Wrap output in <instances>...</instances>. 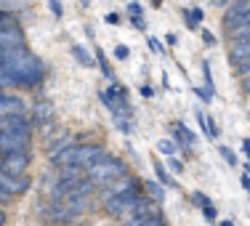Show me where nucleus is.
Segmentation results:
<instances>
[{
  "instance_id": "9b49d317",
  "label": "nucleus",
  "mask_w": 250,
  "mask_h": 226,
  "mask_svg": "<svg viewBox=\"0 0 250 226\" xmlns=\"http://www.w3.org/2000/svg\"><path fill=\"white\" fill-rule=\"evenodd\" d=\"M0 115H24V101L14 93L0 91Z\"/></svg>"
},
{
  "instance_id": "79ce46f5",
  "label": "nucleus",
  "mask_w": 250,
  "mask_h": 226,
  "mask_svg": "<svg viewBox=\"0 0 250 226\" xmlns=\"http://www.w3.org/2000/svg\"><path fill=\"white\" fill-rule=\"evenodd\" d=\"M192 200H194V202H197V205H202V202H205V197H202V194H200V192H194V194H192Z\"/></svg>"
},
{
  "instance_id": "20e7f679",
  "label": "nucleus",
  "mask_w": 250,
  "mask_h": 226,
  "mask_svg": "<svg viewBox=\"0 0 250 226\" xmlns=\"http://www.w3.org/2000/svg\"><path fill=\"white\" fill-rule=\"evenodd\" d=\"M27 165H29V152L16 149V152H8L0 157V173L19 176V173H27Z\"/></svg>"
},
{
  "instance_id": "0eeeda50",
  "label": "nucleus",
  "mask_w": 250,
  "mask_h": 226,
  "mask_svg": "<svg viewBox=\"0 0 250 226\" xmlns=\"http://www.w3.org/2000/svg\"><path fill=\"white\" fill-rule=\"evenodd\" d=\"M53 117H56V109H53L51 101H35L32 106V125H40V128H48L53 123Z\"/></svg>"
},
{
  "instance_id": "4be33fe9",
  "label": "nucleus",
  "mask_w": 250,
  "mask_h": 226,
  "mask_svg": "<svg viewBox=\"0 0 250 226\" xmlns=\"http://www.w3.org/2000/svg\"><path fill=\"white\" fill-rule=\"evenodd\" d=\"M176 133H178V139H184L187 144H194V133L187 125H176Z\"/></svg>"
},
{
  "instance_id": "ea45409f",
  "label": "nucleus",
  "mask_w": 250,
  "mask_h": 226,
  "mask_svg": "<svg viewBox=\"0 0 250 226\" xmlns=\"http://www.w3.org/2000/svg\"><path fill=\"white\" fill-rule=\"evenodd\" d=\"M133 24L139 27V29H144V27H146V24H144V19H141V16H133Z\"/></svg>"
},
{
  "instance_id": "5701e85b",
  "label": "nucleus",
  "mask_w": 250,
  "mask_h": 226,
  "mask_svg": "<svg viewBox=\"0 0 250 226\" xmlns=\"http://www.w3.org/2000/svg\"><path fill=\"white\" fill-rule=\"evenodd\" d=\"M141 226H165V221H163L160 213H154V216H144V218H141Z\"/></svg>"
},
{
  "instance_id": "f704fd0d",
  "label": "nucleus",
  "mask_w": 250,
  "mask_h": 226,
  "mask_svg": "<svg viewBox=\"0 0 250 226\" xmlns=\"http://www.w3.org/2000/svg\"><path fill=\"white\" fill-rule=\"evenodd\" d=\"M242 91L250 93V72H248V75H242Z\"/></svg>"
},
{
  "instance_id": "c85d7f7f",
  "label": "nucleus",
  "mask_w": 250,
  "mask_h": 226,
  "mask_svg": "<svg viewBox=\"0 0 250 226\" xmlns=\"http://www.w3.org/2000/svg\"><path fill=\"white\" fill-rule=\"evenodd\" d=\"M200 207H202V213H205V216H208V218H216V207H213V205H210V202H208V200H205V202H202V205H200Z\"/></svg>"
},
{
  "instance_id": "e433bc0d",
  "label": "nucleus",
  "mask_w": 250,
  "mask_h": 226,
  "mask_svg": "<svg viewBox=\"0 0 250 226\" xmlns=\"http://www.w3.org/2000/svg\"><path fill=\"white\" fill-rule=\"evenodd\" d=\"M11 197H14V194H11V192H5V186H0V202H8Z\"/></svg>"
},
{
  "instance_id": "dca6fc26",
  "label": "nucleus",
  "mask_w": 250,
  "mask_h": 226,
  "mask_svg": "<svg viewBox=\"0 0 250 226\" xmlns=\"http://www.w3.org/2000/svg\"><path fill=\"white\" fill-rule=\"evenodd\" d=\"M234 24H250V8L242 11V14L224 16V29H229V27H234Z\"/></svg>"
},
{
  "instance_id": "2eb2a0df",
  "label": "nucleus",
  "mask_w": 250,
  "mask_h": 226,
  "mask_svg": "<svg viewBox=\"0 0 250 226\" xmlns=\"http://www.w3.org/2000/svg\"><path fill=\"white\" fill-rule=\"evenodd\" d=\"M72 56L77 59V64H80V67H88V69H91L93 64H96V62L91 59V53L83 48V45H72Z\"/></svg>"
},
{
  "instance_id": "aec40b11",
  "label": "nucleus",
  "mask_w": 250,
  "mask_h": 226,
  "mask_svg": "<svg viewBox=\"0 0 250 226\" xmlns=\"http://www.w3.org/2000/svg\"><path fill=\"white\" fill-rule=\"evenodd\" d=\"M157 152L165 154V157H173V154H176V144H173V141H168V139H160L157 141Z\"/></svg>"
},
{
  "instance_id": "f8f14e48",
  "label": "nucleus",
  "mask_w": 250,
  "mask_h": 226,
  "mask_svg": "<svg viewBox=\"0 0 250 226\" xmlns=\"http://www.w3.org/2000/svg\"><path fill=\"white\" fill-rule=\"evenodd\" d=\"M77 146H80V144H72V141H69L67 146H62L59 152H53V154H51V165H56V168L75 165V160H77Z\"/></svg>"
},
{
  "instance_id": "b1692460",
  "label": "nucleus",
  "mask_w": 250,
  "mask_h": 226,
  "mask_svg": "<svg viewBox=\"0 0 250 226\" xmlns=\"http://www.w3.org/2000/svg\"><path fill=\"white\" fill-rule=\"evenodd\" d=\"M202 75H205V85H208V91L213 93V77H210V64H208V62H202Z\"/></svg>"
},
{
  "instance_id": "a878e982",
  "label": "nucleus",
  "mask_w": 250,
  "mask_h": 226,
  "mask_svg": "<svg viewBox=\"0 0 250 226\" xmlns=\"http://www.w3.org/2000/svg\"><path fill=\"white\" fill-rule=\"evenodd\" d=\"M128 56H130V48H128V45H115V59H120V62H125Z\"/></svg>"
},
{
  "instance_id": "c9c22d12",
  "label": "nucleus",
  "mask_w": 250,
  "mask_h": 226,
  "mask_svg": "<svg viewBox=\"0 0 250 226\" xmlns=\"http://www.w3.org/2000/svg\"><path fill=\"white\" fill-rule=\"evenodd\" d=\"M128 11H130L133 16H141V5H139V3H130V5H128Z\"/></svg>"
},
{
  "instance_id": "393cba45",
  "label": "nucleus",
  "mask_w": 250,
  "mask_h": 226,
  "mask_svg": "<svg viewBox=\"0 0 250 226\" xmlns=\"http://www.w3.org/2000/svg\"><path fill=\"white\" fill-rule=\"evenodd\" d=\"M218 152H221V157H224L229 165H237V157H234V152H231V149H226V146H218Z\"/></svg>"
},
{
  "instance_id": "412c9836",
  "label": "nucleus",
  "mask_w": 250,
  "mask_h": 226,
  "mask_svg": "<svg viewBox=\"0 0 250 226\" xmlns=\"http://www.w3.org/2000/svg\"><path fill=\"white\" fill-rule=\"evenodd\" d=\"M154 170H157V178H160V181L165 184V186H173V189H176V181H173V178L168 176V170H165L163 165H160V163H154Z\"/></svg>"
},
{
  "instance_id": "7ed1b4c3",
  "label": "nucleus",
  "mask_w": 250,
  "mask_h": 226,
  "mask_svg": "<svg viewBox=\"0 0 250 226\" xmlns=\"http://www.w3.org/2000/svg\"><path fill=\"white\" fill-rule=\"evenodd\" d=\"M0 48H24V32L16 24V19H11L8 14L0 19Z\"/></svg>"
},
{
  "instance_id": "4468645a",
  "label": "nucleus",
  "mask_w": 250,
  "mask_h": 226,
  "mask_svg": "<svg viewBox=\"0 0 250 226\" xmlns=\"http://www.w3.org/2000/svg\"><path fill=\"white\" fill-rule=\"evenodd\" d=\"M48 218H51V221H56V224H64V226H67V224H72L77 216H75L72 210H69L67 205H64V202H51Z\"/></svg>"
},
{
  "instance_id": "58836bf2",
  "label": "nucleus",
  "mask_w": 250,
  "mask_h": 226,
  "mask_svg": "<svg viewBox=\"0 0 250 226\" xmlns=\"http://www.w3.org/2000/svg\"><path fill=\"white\" fill-rule=\"evenodd\" d=\"M242 152L250 157V139H242Z\"/></svg>"
},
{
  "instance_id": "bb28decb",
  "label": "nucleus",
  "mask_w": 250,
  "mask_h": 226,
  "mask_svg": "<svg viewBox=\"0 0 250 226\" xmlns=\"http://www.w3.org/2000/svg\"><path fill=\"white\" fill-rule=\"evenodd\" d=\"M48 8H51V14L56 16V19H59V16H64V8H62L59 0H48Z\"/></svg>"
},
{
  "instance_id": "a18cd8bd",
  "label": "nucleus",
  "mask_w": 250,
  "mask_h": 226,
  "mask_svg": "<svg viewBox=\"0 0 250 226\" xmlns=\"http://www.w3.org/2000/svg\"><path fill=\"white\" fill-rule=\"evenodd\" d=\"M218 3H221V5H224V3H226V0H218Z\"/></svg>"
},
{
  "instance_id": "a19ab883",
  "label": "nucleus",
  "mask_w": 250,
  "mask_h": 226,
  "mask_svg": "<svg viewBox=\"0 0 250 226\" xmlns=\"http://www.w3.org/2000/svg\"><path fill=\"white\" fill-rule=\"evenodd\" d=\"M242 189H248V192H250V176L248 173L242 176Z\"/></svg>"
},
{
  "instance_id": "423d86ee",
  "label": "nucleus",
  "mask_w": 250,
  "mask_h": 226,
  "mask_svg": "<svg viewBox=\"0 0 250 226\" xmlns=\"http://www.w3.org/2000/svg\"><path fill=\"white\" fill-rule=\"evenodd\" d=\"M106 157V152L101 149V146L96 144H83V146H77V160H75V165H80V168H91V165H96L99 160H104Z\"/></svg>"
},
{
  "instance_id": "cd10ccee",
  "label": "nucleus",
  "mask_w": 250,
  "mask_h": 226,
  "mask_svg": "<svg viewBox=\"0 0 250 226\" xmlns=\"http://www.w3.org/2000/svg\"><path fill=\"white\" fill-rule=\"evenodd\" d=\"M141 218H144V216H139V213H133V216L123 218V226H141Z\"/></svg>"
},
{
  "instance_id": "1a4fd4ad",
  "label": "nucleus",
  "mask_w": 250,
  "mask_h": 226,
  "mask_svg": "<svg viewBox=\"0 0 250 226\" xmlns=\"http://www.w3.org/2000/svg\"><path fill=\"white\" fill-rule=\"evenodd\" d=\"M0 130H14V133H32V123L24 115H0Z\"/></svg>"
},
{
  "instance_id": "9d476101",
  "label": "nucleus",
  "mask_w": 250,
  "mask_h": 226,
  "mask_svg": "<svg viewBox=\"0 0 250 226\" xmlns=\"http://www.w3.org/2000/svg\"><path fill=\"white\" fill-rule=\"evenodd\" d=\"M128 192H139V184L130 176H120V178H115V181H109V189L104 192V200L115 197V194H128Z\"/></svg>"
},
{
  "instance_id": "6e6552de",
  "label": "nucleus",
  "mask_w": 250,
  "mask_h": 226,
  "mask_svg": "<svg viewBox=\"0 0 250 226\" xmlns=\"http://www.w3.org/2000/svg\"><path fill=\"white\" fill-rule=\"evenodd\" d=\"M0 186H5V192H11L16 197V194H24L29 186H32V181H29L27 173H19V176H8V173H0Z\"/></svg>"
},
{
  "instance_id": "f257e3e1",
  "label": "nucleus",
  "mask_w": 250,
  "mask_h": 226,
  "mask_svg": "<svg viewBox=\"0 0 250 226\" xmlns=\"http://www.w3.org/2000/svg\"><path fill=\"white\" fill-rule=\"evenodd\" d=\"M85 176L91 178L96 186H101V184H109V181H115V178L125 176V163H123V160H115V157H109V154H106L104 160H99L96 165H91V168L85 170Z\"/></svg>"
},
{
  "instance_id": "f03ea898",
  "label": "nucleus",
  "mask_w": 250,
  "mask_h": 226,
  "mask_svg": "<svg viewBox=\"0 0 250 226\" xmlns=\"http://www.w3.org/2000/svg\"><path fill=\"white\" fill-rule=\"evenodd\" d=\"M141 194L139 192H128V194H115V197H109L106 200V213H109L112 218H128V216H133L136 213V202H139Z\"/></svg>"
},
{
  "instance_id": "39448f33",
  "label": "nucleus",
  "mask_w": 250,
  "mask_h": 226,
  "mask_svg": "<svg viewBox=\"0 0 250 226\" xmlns=\"http://www.w3.org/2000/svg\"><path fill=\"white\" fill-rule=\"evenodd\" d=\"M16 149H29V133H14V130H0V157Z\"/></svg>"
},
{
  "instance_id": "473e14b6",
  "label": "nucleus",
  "mask_w": 250,
  "mask_h": 226,
  "mask_svg": "<svg viewBox=\"0 0 250 226\" xmlns=\"http://www.w3.org/2000/svg\"><path fill=\"white\" fill-rule=\"evenodd\" d=\"M106 24H120V14H106Z\"/></svg>"
},
{
  "instance_id": "f3484780",
  "label": "nucleus",
  "mask_w": 250,
  "mask_h": 226,
  "mask_svg": "<svg viewBox=\"0 0 250 226\" xmlns=\"http://www.w3.org/2000/svg\"><path fill=\"white\" fill-rule=\"evenodd\" d=\"M226 32H229V38H231V40L250 38V24H234V27H229V29H226Z\"/></svg>"
},
{
  "instance_id": "6ab92c4d",
  "label": "nucleus",
  "mask_w": 250,
  "mask_h": 226,
  "mask_svg": "<svg viewBox=\"0 0 250 226\" xmlns=\"http://www.w3.org/2000/svg\"><path fill=\"white\" fill-rule=\"evenodd\" d=\"M93 59H96V64L101 67V72H104V77H106V80H115V75H112V67L106 64V56L101 53V48L96 51V56H93Z\"/></svg>"
},
{
  "instance_id": "c03bdc74",
  "label": "nucleus",
  "mask_w": 250,
  "mask_h": 226,
  "mask_svg": "<svg viewBox=\"0 0 250 226\" xmlns=\"http://www.w3.org/2000/svg\"><path fill=\"white\" fill-rule=\"evenodd\" d=\"M221 226H234V224H231V221H221Z\"/></svg>"
},
{
  "instance_id": "a211bd4d",
  "label": "nucleus",
  "mask_w": 250,
  "mask_h": 226,
  "mask_svg": "<svg viewBox=\"0 0 250 226\" xmlns=\"http://www.w3.org/2000/svg\"><path fill=\"white\" fill-rule=\"evenodd\" d=\"M144 186H146V192L154 197V202H165V192H163V186H160L157 181H146Z\"/></svg>"
},
{
  "instance_id": "2f4dec72",
  "label": "nucleus",
  "mask_w": 250,
  "mask_h": 226,
  "mask_svg": "<svg viewBox=\"0 0 250 226\" xmlns=\"http://www.w3.org/2000/svg\"><path fill=\"white\" fill-rule=\"evenodd\" d=\"M202 40H205V45H216V38H213V32H208V29H202Z\"/></svg>"
},
{
  "instance_id": "c756f323",
  "label": "nucleus",
  "mask_w": 250,
  "mask_h": 226,
  "mask_svg": "<svg viewBox=\"0 0 250 226\" xmlns=\"http://www.w3.org/2000/svg\"><path fill=\"white\" fill-rule=\"evenodd\" d=\"M248 72H250V56L245 59V62L237 64V75H240V77H242V75H248Z\"/></svg>"
},
{
  "instance_id": "37998d69",
  "label": "nucleus",
  "mask_w": 250,
  "mask_h": 226,
  "mask_svg": "<svg viewBox=\"0 0 250 226\" xmlns=\"http://www.w3.org/2000/svg\"><path fill=\"white\" fill-rule=\"evenodd\" d=\"M0 226H5V213L0 210Z\"/></svg>"
},
{
  "instance_id": "4c0bfd02",
  "label": "nucleus",
  "mask_w": 250,
  "mask_h": 226,
  "mask_svg": "<svg viewBox=\"0 0 250 226\" xmlns=\"http://www.w3.org/2000/svg\"><path fill=\"white\" fill-rule=\"evenodd\" d=\"M197 96H200L202 101H210V96H213V93H210V91H202V88H197Z\"/></svg>"
},
{
  "instance_id": "7c9ffc66",
  "label": "nucleus",
  "mask_w": 250,
  "mask_h": 226,
  "mask_svg": "<svg viewBox=\"0 0 250 226\" xmlns=\"http://www.w3.org/2000/svg\"><path fill=\"white\" fill-rule=\"evenodd\" d=\"M168 168L173 170V173H181V170H184V165L178 163V160H173V157H170V160H168Z\"/></svg>"
},
{
  "instance_id": "ddd939ff",
  "label": "nucleus",
  "mask_w": 250,
  "mask_h": 226,
  "mask_svg": "<svg viewBox=\"0 0 250 226\" xmlns=\"http://www.w3.org/2000/svg\"><path fill=\"white\" fill-rule=\"evenodd\" d=\"M248 56H250V38L231 40V48H229V62L237 67V64H240V62H245Z\"/></svg>"
},
{
  "instance_id": "72a5a7b5",
  "label": "nucleus",
  "mask_w": 250,
  "mask_h": 226,
  "mask_svg": "<svg viewBox=\"0 0 250 226\" xmlns=\"http://www.w3.org/2000/svg\"><path fill=\"white\" fill-rule=\"evenodd\" d=\"M149 48H152L154 53H163V45H160V43H157V40H154V38H149Z\"/></svg>"
}]
</instances>
